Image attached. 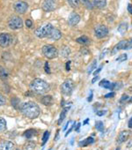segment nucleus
<instances>
[{
	"label": "nucleus",
	"instance_id": "obj_38",
	"mask_svg": "<svg viewBox=\"0 0 132 150\" xmlns=\"http://www.w3.org/2000/svg\"><path fill=\"white\" fill-rule=\"evenodd\" d=\"M128 96H127V95H123L122 96H121V98L120 99V103H125L126 101H128Z\"/></svg>",
	"mask_w": 132,
	"mask_h": 150
},
{
	"label": "nucleus",
	"instance_id": "obj_11",
	"mask_svg": "<svg viewBox=\"0 0 132 150\" xmlns=\"http://www.w3.org/2000/svg\"><path fill=\"white\" fill-rule=\"evenodd\" d=\"M132 48V42L127 40H123L118 42V44L115 46V49L117 50H129Z\"/></svg>",
	"mask_w": 132,
	"mask_h": 150
},
{
	"label": "nucleus",
	"instance_id": "obj_31",
	"mask_svg": "<svg viewBox=\"0 0 132 150\" xmlns=\"http://www.w3.org/2000/svg\"><path fill=\"white\" fill-rule=\"evenodd\" d=\"M34 147H35V143L33 142V141L27 142L26 144V146H25V149L26 150H33V149H34Z\"/></svg>",
	"mask_w": 132,
	"mask_h": 150
},
{
	"label": "nucleus",
	"instance_id": "obj_20",
	"mask_svg": "<svg viewBox=\"0 0 132 150\" xmlns=\"http://www.w3.org/2000/svg\"><path fill=\"white\" fill-rule=\"evenodd\" d=\"M93 142H94V139H93V137H88V138H86V139L80 141V142L79 143V145L80 146H89L90 144H93Z\"/></svg>",
	"mask_w": 132,
	"mask_h": 150
},
{
	"label": "nucleus",
	"instance_id": "obj_48",
	"mask_svg": "<svg viewBox=\"0 0 132 150\" xmlns=\"http://www.w3.org/2000/svg\"><path fill=\"white\" fill-rule=\"evenodd\" d=\"M128 126L129 128H132V117L129 119V121H128Z\"/></svg>",
	"mask_w": 132,
	"mask_h": 150
},
{
	"label": "nucleus",
	"instance_id": "obj_12",
	"mask_svg": "<svg viewBox=\"0 0 132 150\" xmlns=\"http://www.w3.org/2000/svg\"><path fill=\"white\" fill-rule=\"evenodd\" d=\"M130 135H131V132L130 131H128V130L121 131L119 133L118 137H117V142L118 143H123V142H125L129 138Z\"/></svg>",
	"mask_w": 132,
	"mask_h": 150
},
{
	"label": "nucleus",
	"instance_id": "obj_40",
	"mask_svg": "<svg viewBox=\"0 0 132 150\" xmlns=\"http://www.w3.org/2000/svg\"><path fill=\"white\" fill-rule=\"evenodd\" d=\"M44 69H45V71H46L47 73H50V70H49V67H48V62H46V63H45Z\"/></svg>",
	"mask_w": 132,
	"mask_h": 150
},
{
	"label": "nucleus",
	"instance_id": "obj_27",
	"mask_svg": "<svg viewBox=\"0 0 132 150\" xmlns=\"http://www.w3.org/2000/svg\"><path fill=\"white\" fill-rule=\"evenodd\" d=\"M8 75H9V73H8V71L5 68L0 67V77L5 80V79L8 78Z\"/></svg>",
	"mask_w": 132,
	"mask_h": 150
},
{
	"label": "nucleus",
	"instance_id": "obj_15",
	"mask_svg": "<svg viewBox=\"0 0 132 150\" xmlns=\"http://www.w3.org/2000/svg\"><path fill=\"white\" fill-rule=\"evenodd\" d=\"M93 6L98 9H103L107 6V0H93Z\"/></svg>",
	"mask_w": 132,
	"mask_h": 150
},
{
	"label": "nucleus",
	"instance_id": "obj_47",
	"mask_svg": "<svg viewBox=\"0 0 132 150\" xmlns=\"http://www.w3.org/2000/svg\"><path fill=\"white\" fill-rule=\"evenodd\" d=\"M80 125H81V124H80V123H78V124H77V127H75V131H76V132H79Z\"/></svg>",
	"mask_w": 132,
	"mask_h": 150
},
{
	"label": "nucleus",
	"instance_id": "obj_42",
	"mask_svg": "<svg viewBox=\"0 0 132 150\" xmlns=\"http://www.w3.org/2000/svg\"><path fill=\"white\" fill-rule=\"evenodd\" d=\"M71 63H72V61H70V60L66 63V70H67V71L71 70Z\"/></svg>",
	"mask_w": 132,
	"mask_h": 150
},
{
	"label": "nucleus",
	"instance_id": "obj_33",
	"mask_svg": "<svg viewBox=\"0 0 132 150\" xmlns=\"http://www.w3.org/2000/svg\"><path fill=\"white\" fill-rule=\"evenodd\" d=\"M48 137H49V132L48 131H46L43 134V137H42V145L44 146L46 144V142L48 141Z\"/></svg>",
	"mask_w": 132,
	"mask_h": 150
},
{
	"label": "nucleus",
	"instance_id": "obj_4",
	"mask_svg": "<svg viewBox=\"0 0 132 150\" xmlns=\"http://www.w3.org/2000/svg\"><path fill=\"white\" fill-rule=\"evenodd\" d=\"M53 26L50 24V23H48V24H45L40 28H38L36 30H35V35L39 38H44V37H48L51 31L53 30Z\"/></svg>",
	"mask_w": 132,
	"mask_h": 150
},
{
	"label": "nucleus",
	"instance_id": "obj_25",
	"mask_svg": "<svg viewBox=\"0 0 132 150\" xmlns=\"http://www.w3.org/2000/svg\"><path fill=\"white\" fill-rule=\"evenodd\" d=\"M68 3L72 8H78L80 5V0H68Z\"/></svg>",
	"mask_w": 132,
	"mask_h": 150
},
{
	"label": "nucleus",
	"instance_id": "obj_50",
	"mask_svg": "<svg viewBox=\"0 0 132 150\" xmlns=\"http://www.w3.org/2000/svg\"><path fill=\"white\" fill-rule=\"evenodd\" d=\"M92 99H93V92H91V94H90V96H89V97H88L87 101H88V102H91V101H92Z\"/></svg>",
	"mask_w": 132,
	"mask_h": 150
},
{
	"label": "nucleus",
	"instance_id": "obj_5",
	"mask_svg": "<svg viewBox=\"0 0 132 150\" xmlns=\"http://www.w3.org/2000/svg\"><path fill=\"white\" fill-rule=\"evenodd\" d=\"M74 89V83L72 81L67 80L61 85V92L65 96H70Z\"/></svg>",
	"mask_w": 132,
	"mask_h": 150
},
{
	"label": "nucleus",
	"instance_id": "obj_22",
	"mask_svg": "<svg viewBox=\"0 0 132 150\" xmlns=\"http://www.w3.org/2000/svg\"><path fill=\"white\" fill-rule=\"evenodd\" d=\"M36 134V131L34 130V129H29V130H27L24 133V136L27 138V139H32L34 135Z\"/></svg>",
	"mask_w": 132,
	"mask_h": 150
},
{
	"label": "nucleus",
	"instance_id": "obj_29",
	"mask_svg": "<svg viewBox=\"0 0 132 150\" xmlns=\"http://www.w3.org/2000/svg\"><path fill=\"white\" fill-rule=\"evenodd\" d=\"M11 103H12V105H13L15 109L18 110V109L20 108V101L19 98H17V97L13 98V99L11 100Z\"/></svg>",
	"mask_w": 132,
	"mask_h": 150
},
{
	"label": "nucleus",
	"instance_id": "obj_24",
	"mask_svg": "<svg viewBox=\"0 0 132 150\" xmlns=\"http://www.w3.org/2000/svg\"><path fill=\"white\" fill-rule=\"evenodd\" d=\"M111 85L112 83L109 82L107 80H102L100 82V86L101 88H107V89H111Z\"/></svg>",
	"mask_w": 132,
	"mask_h": 150
},
{
	"label": "nucleus",
	"instance_id": "obj_52",
	"mask_svg": "<svg viewBox=\"0 0 132 150\" xmlns=\"http://www.w3.org/2000/svg\"><path fill=\"white\" fill-rule=\"evenodd\" d=\"M70 123H71V121H68V122H67V124H66V125H65V127H64V129H63L64 131H65L66 129H67V127H68V125H69Z\"/></svg>",
	"mask_w": 132,
	"mask_h": 150
},
{
	"label": "nucleus",
	"instance_id": "obj_30",
	"mask_svg": "<svg viewBox=\"0 0 132 150\" xmlns=\"http://www.w3.org/2000/svg\"><path fill=\"white\" fill-rule=\"evenodd\" d=\"M6 129V121L3 117H0V132Z\"/></svg>",
	"mask_w": 132,
	"mask_h": 150
},
{
	"label": "nucleus",
	"instance_id": "obj_39",
	"mask_svg": "<svg viewBox=\"0 0 132 150\" xmlns=\"http://www.w3.org/2000/svg\"><path fill=\"white\" fill-rule=\"evenodd\" d=\"M115 96V93L114 92H111V93H108V94H107V95H105V98H112V97H114Z\"/></svg>",
	"mask_w": 132,
	"mask_h": 150
},
{
	"label": "nucleus",
	"instance_id": "obj_6",
	"mask_svg": "<svg viewBox=\"0 0 132 150\" xmlns=\"http://www.w3.org/2000/svg\"><path fill=\"white\" fill-rule=\"evenodd\" d=\"M8 26L13 30L20 29V28H21L23 27V21H22L20 17H19V16H13L9 20V21H8Z\"/></svg>",
	"mask_w": 132,
	"mask_h": 150
},
{
	"label": "nucleus",
	"instance_id": "obj_19",
	"mask_svg": "<svg viewBox=\"0 0 132 150\" xmlns=\"http://www.w3.org/2000/svg\"><path fill=\"white\" fill-rule=\"evenodd\" d=\"M71 54V50L68 46H62L60 50V55L63 57H67Z\"/></svg>",
	"mask_w": 132,
	"mask_h": 150
},
{
	"label": "nucleus",
	"instance_id": "obj_8",
	"mask_svg": "<svg viewBox=\"0 0 132 150\" xmlns=\"http://www.w3.org/2000/svg\"><path fill=\"white\" fill-rule=\"evenodd\" d=\"M108 28L107 27L104 26V25H99L94 28V35L100 39V38H104L108 35Z\"/></svg>",
	"mask_w": 132,
	"mask_h": 150
},
{
	"label": "nucleus",
	"instance_id": "obj_43",
	"mask_svg": "<svg viewBox=\"0 0 132 150\" xmlns=\"http://www.w3.org/2000/svg\"><path fill=\"white\" fill-rule=\"evenodd\" d=\"M75 125H76V123H74V124L72 125V127H71V128H70V129H69L68 131H67V132L65 133V136H68V134H69V133H70V132H72V130L73 129V127H74Z\"/></svg>",
	"mask_w": 132,
	"mask_h": 150
},
{
	"label": "nucleus",
	"instance_id": "obj_3",
	"mask_svg": "<svg viewBox=\"0 0 132 150\" xmlns=\"http://www.w3.org/2000/svg\"><path fill=\"white\" fill-rule=\"evenodd\" d=\"M42 53H43L44 57H47L48 59H54V58L57 57V56L59 54L57 49L51 44L44 45L42 47Z\"/></svg>",
	"mask_w": 132,
	"mask_h": 150
},
{
	"label": "nucleus",
	"instance_id": "obj_1",
	"mask_svg": "<svg viewBox=\"0 0 132 150\" xmlns=\"http://www.w3.org/2000/svg\"><path fill=\"white\" fill-rule=\"evenodd\" d=\"M20 111L24 116L31 119L38 117L41 113L39 106L34 102H26L22 103L20 106Z\"/></svg>",
	"mask_w": 132,
	"mask_h": 150
},
{
	"label": "nucleus",
	"instance_id": "obj_26",
	"mask_svg": "<svg viewBox=\"0 0 132 150\" xmlns=\"http://www.w3.org/2000/svg\"><path fill=\"white\" fill-rule=\"evenodd\" d=\"M122 88V83L121 82H114L111 85V89L110 90H120Z\"/></svg>",
	"mask_w": 132,
	"mask_h": 150
},
{
	"label": "nucleus",
	"instance_id": "obj_21",
	"mask_svg": "<svg viewBox=\"0 0 132 150\" xmlns=\"http://www.w3.org/2000/svg\"><path fill=\"white\" fill-rule=\"evenodd\" d=\"M127 29H128V23H126V22H121L119 25L118 28H117L118 32L121 33V35H122L125 34V32L127 31Z\"/></svg>",
	"mask_w": 132,
	"mask_h": 150
},
{
	"label": "nucleus",
	"instance_id": "obj_44",
	"mask_svg": "<svg viewBox=\"0 0 132 150\" xmlns=\"http://www.w3.org/2000/svg\"><path fill=\"white\" fill-rule=\"evenodd\" d=\"M101 68H102V65H100V66L99 67V69H98V70H96V71L93 72V75H94V76H97V74L101 71Z\"/></svg>",
	"mask_w": 132,
	"mask_h": 150
},
{
	"label": "nucleus",
	"instance_id": "obj_41",
	"mask_svg": "<svg viewBox=\"0 0 132 150\" xmlns=\"http://www.w3.org/2000/svg\"><path fill=\"white\" fill-rule=\"evenodd\" d=\"M26 26H27V28H31V27L33 26V22H32V21H30V20H27V21H26Z\"/></svg>",
	"mask_w": 132,
	"mask_h": 150
},
{
	"label": "nucleus",
	"instance_id": "obj_32",
	"mask_svg": "<svg viewBox=\"0 0 132 150\" xmlns=\"http://www.w3.org/2000/svg\"><path fill=\"white\" fill-rule=\"evenodd\" d=\"M96 129L99 131V132H103L104 131V125L101 121H97L96 122Z\"/></svg>",
	"mask_w": 132,
	"mask_h": 150
},
{
	"label": "nucleus",
	"instance_id": "obj_10",
	"mask_svg": "<svg viewBox=\"0 0 132 150\" xmlns=\"http://www.w3.org/2000/svg\"><path fill=\"white\" fill-rule=\"evenodd\" d=\"M55 0H44L42 3V9L45 12H52L55 9Z\"/></svg>",
	"mask_w": 132,
	"mask_h": 150
},
{
	"label": "nucleus",
	"instance_id": "obj_37",
	"mask_svg": "<svg viewBox=\"0 0 132 150\" xmlns=\"http://www.w3.org/2000/svg\"><path fill=\"white\" fill-rule=\"evenodd\" d=\"M80 52L82 53V55H87V54H89V50L86 47H83V48H81Z\"/></svg>",
	"mask_w": 132,
	"mask_h": 150
},
{
	"label": "nucleus",
	"instance_id": "obj_17",
	"mask_svg": "<svg viewBox=\"0 0 132 150\" xmlns=\"http://www.w3.org/2000/svg\"><path fill=\"white\" fill-rule=\"evenodd\" d=\"M41 102L42 104H44L46 106H48V105H51L53 103L54 100H53V97L51 96L48 95V96H42V98L41 99Z\"/></svg>",
	"mask_w": 132,
	"mask_h": 150
},
{
	"label": "nucleus",
	"instance_id": "obj_23",
	"mask_svg": "<svg viewBox=\"0 0 132 150\" xmlns=\"http://www.w3.org/2000/svg\"><path fill=\"white\" fill-rule=\"evenodd\" d=\"M69 109H70L69 107H66V108H64V109L62 110V112H61V114H60L59 120H58V125H60V124L63 121V119H64L65 117H66V113H67V111H68Z\"/></svg>",
	"mask_w": 132,
	"mask_h": 150
},
{
	"label": "nucleus",
	"instance_id": "obj_46",
	"mask_svg": "<svg viewBox=\"0 0 132 150\" xmlns=\"http://www.w3.org/2000/svg\"><path fill=\"white\" fill-rule=\"evenodd\" d=\"M128 11L129 12L130 14H132V4H128Z\"/></svg>",
	"mask_w": 132,
	"mask_h": 150
},
{
	"label": "nucleus",
	"instance_id": "obj_2",
	"mask_svg": "<svg viewBox=\"0 0 132 150\" xmlns=\"http://www.w3.org/2000/svg\"><path fill=\"white\" fill-rule=\"evenodd\" d=\"M30 90L33 93H35L37 95H43L46 94L50 90V87L48 82L41 79H34L31 84H30Z\"/></svg>",
	"mask_w": 132,
	"mask_h": 150
},
{
	"label": "nucleus",
	"instance_id": "obj_14",
	"mask_svg": "<svg viewBox=\"0 0 132 150\" xmlns=\"http://www.w3.org/2000/svg\"><path fill=\"white\" fill-rule=\"evenodd\" d=\"M0 150H15V146L11 141H3L0 143Z\"/></svg>",
	"mask_w": 132,
	"mask_h": 150
},
{
	"label": "nucleus",
	"instance_id": "obj_51",
	"mask_svg": "<svg viewBox=\"0 0 132 150\" xmlns=\"http://www.w3.org/2000/svg\"><path fill=\"white\" fill-rule=\"evenodd\" d=\"M107 51V50H105V51H103L102 53H101V56H100V58H103V56H105L106 55V52Z\"/></svg>",
	"mask_w": 132,
	"mask_h": 150
},
{
	"label": "nucleus",
	"instance_id": "obj_9",
	"mask_svg": "<svg viewBox=\"0 0 132 150\" xmlns=\"http://www.w3.org/2000/svg\"><path fill=\"white\" fill-rule=\"evenodd\" d=\"M28 9V5L24 1H18L14 4V10L18 13H25Z\"/></svg>",
	"mask_w": 132,
	"mask_h": 150
},
{
	"label": "nucleus",
	"instance_id": "obj_49",
	"mask_svg": "<svg viewBox=\"0 0 132 150\" xmlns=\"http://www.w3.org/2000/svg\"><path fill=\"white\" fill-rule=\"evenodd\" d=\"M98 79H99V76H95L93 80H92V83L93 84V83H95V81H98Z\"/></svg>",
	"mask_w": 132,
	"mask_h": 150
},
{
	"label": "nucleus",
	"instance_id": "obj_35",
	"mask_svg": "<svg viewBox=\"0 0 132 150\" xmlns=\"http://www.w3.org/2000/svg\"><path fill=\"white\" fill-rule=\"evenodd\" d=\"M96 65H97V61L96 60H93V62L92 63V64L90 65V67L88 69V73H91L96 68Z\"/></svg>",
	"mask_w": 132,
	"mask_h": 150
},
{
	"label": "nucleus",
	"instance_id": "obj_7",
	"mask_svg": "<svg viewBox=\"0 0 132 150\" xmlns=\"http://www.w3.org/2000/svg\"><path fill=\"white\" fill-rule=\"evenodd\" d=\"M13 42V36L7 33L0 34V47L6 48L10 46Z\"/></svg>",
	"mask_w": 132,
	"mask_h": 150
},
{
	"label": "nucleus",
	"instance_id": "obj_45",
	"mask_svg": "<svg viewBox=\"0 0 132 150\" xmlns=\"http://www.w3.org/2000/svg\"><path fill=\"white\" fill-rule=\"evenodd\" d=\"M105 113H106V111H105V110H100V111H97V115H98V116H100V117L103 116V115H104Z\"/></svg>",
	"mask_w": 132,
	"mask_h": 150
},
{
	"label": "nucleus",
	"instance_id": "obj_53",
	"mask_svg": "<svg viewBox=\"0 0 132 150\" xmlns=\"http://www.w3.org/2000/svg\"><path fill=\"white\" fill-rule=\"evenodd\" d=\"M88 122H89V119L87 118V119H86V120H85V122L83 123V125H86V124H87Z\"/></svg>",
	"mask_w": 132,
	"mask_h": 150
},
{
	"label": "nucleus",
	"instance_id": "obj_28",
	"mask_svg": "<svg viewBox=\"0 0 132 150\" xmlns=\"http://www.w3.org/2000/svg\"><path fill=\"white\" fill-rule=\"evenodd\" d=\"M80 2L89 10H92L93 8V3L90 2V0H80Z\"/></svg>",
	"mask_w": 132,
	"mask_h": 150
},
{
	"label": "nucleus",
	"instance_id": "obj_13",
	"mask_svg": "<svg viewBox=\"0 0 132 150\" xmlns=\"http://www.w3.org/2000/svg\"><path fill=\"white\" fill-rule=\"evenodd\" d=\"M79 21H80V16L78 13H71V15L69 16V19H68V23L70 26H76Z\"/></svg>",
	"mask_w": 132,
	"mask_h": 150
},
{
	"label": "nucleus",
	"instance_id": "obj_36",
	"mask_svg": "<svg viewBox=\"0 0 132 150\" xmlns=\"http://www.w3.org/2000/svg\"><path fill=\"white\" fill-rule=\"evenodd\" d=\"M6 97H5L1 93H0V106L5 105V104H6Z\"/></svg>",
	"mask_w": 132,
	"mask_h": 150
},
{
	"label": "nucleus",
	"instance_id": "obj_54",
	"mask_svg": "<svg viewBox=\"0 0 132 150\" xmlns=\"http://www.w3.org/2000/svg\"><path fill=\"white\" fill-rule=\"evenodd\" d=\"M17 150H20V149H17Z\"/></svg>",
	"mask_w": 132,
	"mask_h": 150
},
{
	"label": "nucleus",
	"instance_id": "obj_18",
	"mask_svg": "<svg viewBox=\"0 0 132 150\" xmlns=\"http://www.w3.org/2000/svg\"><path fill=\"white\" fill-rule=\"evenodd\" d=\"M76 42H77L78 43H79V44H82V45H88V44H90V42H91L90 39H89L86 35H82V36L77 38V39H76Z\"/></svg>",
	"mask_w": 132,
	"mask_h": 150
},
{
	"label": "nucleus",
	"instance_id": "obj_34",
	"mask_svg": "<svg viewBox=\"0 0 132 150\" xmlns=\"http://www.w3.org/2000/svg\"><path fill=\"white\" fill-rule=\"evenodd\" d=\"M127 58H128L127 54H121V55H120V56L116 58V61H118V62H123V61L127 60Z\"/></svg>",
	"mask_w": 132,
	"mask_h": 150
},
{
	"label": "nucleus",
	"instance_id": "obj_16",
	"mask_svg": "<svg viewBox=\"0 0 132 150\" xmlns=\"http://www.w3.org/2000/svg\"><path fill=\"white\" fill-rule=\"evenodd\" d=\"M48 37L51 38L54 41H57V40H59L62 37V33L60 32V30H58L56 28H53V30L51 31V33H50Z\"/></svg>",
	"mask_w": 132,
	"mask_h": 150
}]
</instances>
